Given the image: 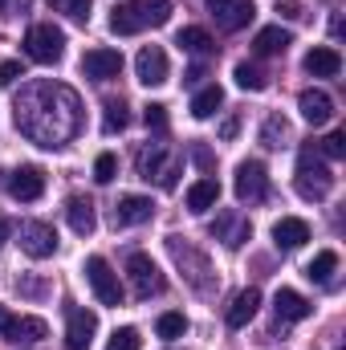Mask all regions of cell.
Here are the masks:
<instances>
[{"instance_id": "cell-1", "label": "cell", "mask_w": 346, "mask_h": 350, "mask_svg": "<svg viewBox=\"0 0 346 350\" xmlns=\"http://www.w3.org/2000/svg\"><path fill=\"white\" fill-rule=\"evenodd\" d=\"M12 110H16V131L45 151L66 147L82 131V102L66 82H49V78L29 82L16 94Z\"/></svg>"}, {"instance_id": "cell-2", "label": "cell", "mask_w": 346, "mask_h": 350, "mask_svg": "<svg viewBox=\"0 0 346 350\" xmlns=\"http://www.w3.org/2000/svg\"><path fill=\"white\" fill-rule=\"evenodd\" d=\"M172 21V0H127L110 8V33L114 37H131L143 29H159Z\"/></svg>"}, {"instance_id": "cell-3", "label": "cell", "mask_w": 346, "mask_h": 350, "mask_svg": "<svg viewBox=\"0 0 346 350\" xmlns=\"http://www.w3.org/2000/svg\"><path fill=\"white\" fill-rule=\"evenodd\" d=\"M297 196H306V200H326L330 191H334V172L326 167V159H322V151L318 147H302V155H297Z\"/></svg>"}, {"instance_id": "cell-4", "label": "cell", "mask_w": 346, "mask_h": 350, "mask_svg": "<svg viewBox=\"0 0 346 350\" xmlns=\"http://www.w3.org/2000/svg\"><path fill=\"white\" fill-rule=\"evenodd\" d=\"M25 53H29L37 66H53V62H62V53H66V33H62L53 21H41V25H33V29L25 33Z\"/></svg>"}, {"instance_id": "cell-5", "label": "cell", "mask_w": 346, "mask_h": 350, "mask_svg": "<svg viewBox=\"0 0 346 350\" xmlns=\"http://www.w3.org/2000/svg\"><path fill=\"white\" fill-rule=\"evenodd\" d=\"M168 253L179 261V269L187 273V281H191L200 293H208V289H212V281H208L212 265H208L204 253H196V249H191V241H187V237H168Z\"/></svg>"}, {"instance_id": "cell-6", "label": "cell", "mask_w": 346, "mask_h": 350, "mask_svg": "<svg viewBox=\"0 0 346 350\" xmlns=\"http://www.w3.org/2000/svg\"><path fill=\"white\" fill-rule=\"evenodd\" d=\"M127 277H131V289H135V297L139 301H147V297H155V293H163V273H159V265L151 261L147 253H131L127 257Z\"/></svg>"}, {"instance_id": "cell-7", "label": "cell", "mask_w": 346, "mask_h": 350, "mask_svg": "<svg viewBox=\"0 0 346 350\" xmlns=\"http://www.w3.org/2000/svg\"><path fill=\"white\" fill-rule=\"evenodd\" d=\"M86 281L90 289H94V297L102 301V306H122V285H118V273L110 269L106 257H86Z\"/></svg>"}, {"instance_id": "cell-8", "label": "cell", "mask_w": 346, "mask_h": 350, "mask_svg": "<svg viewBox=\"0 0 346 350\" xmlns=\"http://www.w3.org/2000/svg\"><path fill=\"white\" fill-rule=\"evenodd\" d=\"M16 241H21V253L33 257V261H45V257L57 253V232H53V224H45V220H25V224L16 228Z\"/></svg>"}, {"instance_id": "cell-9", "label": "cell", "mask_w": 346, "mask_h": 350, "mask_svg": "<svg viewBox=\"0 0 346 350\" xmlns=\"http://www.w3.org/2000/svg\"><path fill=\"white\" fill-rule=\"evenodd\" d=\"M237 200L241 204H265L269 200V172H265V163L261 159H245L241 167H237Z\"/></svg>"}, {"instance_id": "cell-10", "label": "cell", "mask_w": 346, "mask_h": 350, "mask_svg": "<svg viewBox=\"0 0 346 350\" xmlns=\"http://www.w3.org/2000/svg\"><path fill=\"white\" fill-rule=\"evenodd\" d=\"M98 334V314L86 306H70L66 310V350H90Z\"/></svg>"}, {"instance_id": "cell-11", "label": "cell", "mask_w": 346, "mask_h": 350, "mask_svg": "<svg viewBox=\"0 0 346 350\" xmlns=\"http://www.w3.org/2000/svg\"><path fill=\"white\" fill-rule=\"evenodd\" d=\"M49 334L45 318H33V314H4L0 310V338L8 342H41Z\"/></svg>"}, {"instance_id": "cell-12", "label": "cell", "mask_w": 346, "mask_h": 350, "mask_svg": "<svg viewBox=\"0 0 346 350\" xmlns=\"http://www.w3.org/2000/svg\"><path fill=\"white\" fill-rule=\"evenodd\" d=\"M204 4H208L212 21H216L224 33H237V29H245V25L257 16V4H253V0H204Z\"/></svg>"}, {"instance_id": "cell-13", "label": "cell", "mask_w": 346, "mask_h": 350, "mask_svg": "<svg viewBox=\"0 0 346 350\" xmlns=\"http://www.w3.org/2000/svg\"><path fill=\"white\" fill-rule=\"evenodd\" d=\"M135 78L143 86H163L172 78V66H168V53L159 45H143L139 57H135Z\"/></svg>"}, {"instance_id": "cell-14", "label": "cell", "mask_w": 346, "mask_h": 350, "mask_svg": "<svg viewBox=\"0 0 346 350\" xmlns=\"http://www.w3.org/2000/svg\"><path fill=\"white\" fill-rule=\"evenodd\" d=\"M82 74L94 78V82H110V78H118V74H122V53H118V49H106V45L86 49V57H82Z\"/></svg>"}, {"instance_id": "cell-15", "label": "cell", "mask_w": 346, "mask_h": 350, "mask_svg": "<svg viewBox=\"0 0 346 350\" xmlns=\"http://www.w3.org/2000/svg\"><path fill=\"white\" fill-rule=\"evenodd\" d=\"M212 237H216L224 249H241V245L253 237V224H249V216H241V212H220L216 224H212Z\"/></svg>"}, {"instance_id": "cell-16", "label": "cell", "mask_w": 346, "mask_h": 350, "mask_svg": "<svg viewBox=\"0 0 346 350\" xmlns=\"http://www.w3.org/2000/svg\"><path fill=\"white\" fill-rule=\"evenodd\" d=\"M41 191H45V172H41V167H33V163L16 167L12 179H8V196H12V200H21V204L41 200Z\"/></svg>"}, {"instance_id": "cell-17", "label": "cell", "mask_w": 346, "mask_h": 350, "mask_svg": "<svg viewBox=\"0 0 346 350\" xmlns=\"http://www.w3.org/2000/svg\"><path fill=\"white\" fill-rule=\"evenodd\" d=\"M155 216L151 196H118L114 204V228H131V224H147Z\"/></svg>"}, {"instance_id": "cell-18", "label": "cell", "mask_w": 346, "mask_h": 350, "mask_svg": "<svg viewBox=\"0 0 346 350\" xmlns=\"http://www.w3.org/2000/svg\"><path fill=\"white\" fill-rule=\"evenodd\" d=\"M297 110H302V118H306L310 126H326V122L334 118V98H330L326 90H302Z\"/></svg>"}, {"instance_id": "cell-19", "label": "cell", "mask_w": 346, "mask_h": 350, "mask_svg": "<svg viewBox=\"0 0 346 350\" xmlns=\"http://www.w3.org/2000/svg\"><path fill=\"white\" fill-rule=\"evenodd\" d=\"M257 310H261V289H241L237 297H232V306L224 310V322H228V330H241V326H249L253 318H257Z\"/></svg>"}, {"instance_id": "cell-20", "label": "cell", "mask_w": 346, "mask_h": 350, "mask_svg": "<svg viewBox=\"0 0 346 350\" xmlns=\"http://www.w3.org/2000/svg\"><path fill=\"white\" fill-rule=\"evenodd\" d=\"M306 241H310V224H306L302 216H281V220L273 224V245H277V249L293 253V249H302Z\"/></svg>"}, {"instance_id": "cell-21", "label": "cell", "mask_w": 346, "mask_h": 350, "mask_svg": "<svg viewBox=\"0 0 346 350\" xmlns=\"http://www.w3.org/2000/svg\"><path fill=\"white\" fill-rule=\"evenodd\" d=\"M66 220H70V228H74L78 237H90V232L98 228L94 200H90V196H70V200H66Z\"/></svg>"}, {"instance_id": "cell-22", "label": "cell", "mask_w": 346, "mask_h": 350, "mask_svg": "<svg viewBox=\"0 0 346 350\" xmlns=\"http://www.w3.org/2000/svg\"><path fill=\"white\" fill-rule=\"evenodd\" d=\"M338 70H343V53L334 45H318V49L306 53V74H314V78H338Z\"/></svg>"}, {"instance_id": "cell-23", "label": "cell", "mask_w": 346, "mask_h": 350, "mask_svg": "<svg viewBox=\"0 0 346 350\" xmlns=\"http://www.w3.org/2000/svg\"><path fill=\"white\" fill-rule=\"evenodd\" d=\"M168 163H172V155H168L163 143H147V147H139V155H135L139 179H155V183H159V175H163Z\"/></svg>"}, {"instance_id": "cell-24", "label": "cell", "mask_w": 346, "mask_h": 350, "mask_svg": "<svg viewBox=\"0 0 346 350\" xmlns=\"http://www.w3.org/2000/svg\"><path fill=\"white\" fill-rule=\"evenodd\" d=\"M273 310H277V318H281V322H302V318H310V310H314V306H310L297 289H277Z\"/></svg>"}, {"instance_id": "cell-25", "label": "cell", "mask_w": 346, "mask_h": 350, "mask_svg": "<svg viewBox=\"0 0 346 350\" xmlns=\"http://www.w3.org/2000/svg\"><path fill=\"white\" fill-rule=\"evenodd\" d=\"M216 200H220V183L216 179H196L187 187V212H196V216H204L208 208H216Z\"/></svg>"}, {"instance_id": "cell-26", "label": "cell", "mask_w": 346, "mask_h": 350, "mask_svg": "<svg viewBox=\"0 0 346 350\" xmlns=\"http://www.w3.org/2000/svg\"><path fill=\"white\" fill-rule=\"evenodd\" d=\"M289 29H281V25H269V29H261L257 37H253V49H257L261 57H273V53H285L289 49Z\"/></svg>"}, {"instance_id": "cell-27", "label": "cell", "mask_w": 346, "mask_h": 350, "mask_svg": "<svg viewBox=\"0 0 346 350\" xmlns=\"http://www.w3.org/2000/svg\"><path fill=\"white\" fill-rule=\"evenodd\" d=\"M220 106H224V90L220 86H204L196 98H191V118H212Z\"/></svg>"}, {"instance_id": "cell-28", "label": "cell", "mask_w": 346, "mask_h": 350, "mask_svg": "<svg viewBox=\"0 0 346 350\" xmlns=\"http://www.w3.org/2000/svg\"><path fill=\"white\" fill-rule=\"evenodd\" d=\"M261 143H265L269 151L285 147V143H289V122H285L281 114H269V118H265V126H261Z\"/></svg>"}, {"instance_id": "cell-29", "label": "cell", "mask_w": 346, "mask_h": 350, "mask_svg": "<svg viewBox=\"0 0 346 350\" xmlns=\"http://www.w3.org/2000/svg\"><path fill=\"white\" fill-rule=\"evenodd\" d=\"M334 269H338V253H334V249H322L314 261L306 265V277H310V281H318V285H326Z\"/></svg>"}, {"instance_id": "cell-30", "label": "cell", "mask_w": 346, "mask_h": 350, "mask_svg": "<svg viewBox=\"0 0 346 350\" xmlns=\"http://www.w3.org/2000/svg\"><path fill=\"white\" fill-rule=\"evenodd\" d=\"M127 122H131L127 102H122V98H110V102H106V114H102V131H106V135H118V131H127Z\"/></svg>"}, {"instance_id": "cell-31", "label": "cell", "mask_w": 346, "mask_h": 350, "mask_svg": "<svg viewBox=\"0 0 346 350\" xmlns=\"http://www.w3.org/2000/svg\"><path fill=\"white\" fill-rule=\"evenodd\" d=\"M175 45H179V49H187V53H208V49H212V37H208L204 29H196V25H187V29H179V37H175Z\"/></svg>"}, {"instance_id": "cell-32", "label": "cell", "mask_w": 346, "mask_h": 350, "mask_svg": "<svg viewBox=\"0 0 346 350\" xmlns=\"http://www.w3.org/2000/svg\"><path fill=\"white\" fill-rule=\"evenodd\" d=\"M155 334H159V338H168V342L183 338V334H187V318H183V314H175V310L159 314V322H155Z\"/></svg>"}, {"instance_id": "cell-33", "label": "cell", "mask_w": 346, "mask_h": 350, "mask_svg": "<svg viewBox=\"0 0 346 350\" xmlns=\"http://www.w3.org/2000/svg\"><path fill=\"white\" fill-rule=\"evenodd\" d=\"M232 78H237L241 90H265L269 86V74H265L261 66H249V62H241V66L232 70Z\"/></svg>"}, {"instance_id": "cell-34", "label": "cell", "mask_w": 346, "mask_h": 350, "mask_svg": "<svg viewBox=\"0 0 346 350\" xmlns=\"http://www.w3.org/2000/svg\"><path fill=\"white\" fill-rule=\"evenodd\" d=\"M49 8H53V12H66V16L78 21V25H86L94 4H90V0H49Z\"/></svg>"}, {"instance_id": "cell-35", "label": "cell", "mask_w": 346, "mask_h": 350, "mask_svg": "<svg viewBox=\"0 0 346 350\" xmlns=\"http://www.w3.org/2000/svg\"><path fill=\"white\" fill-rule=\"evenodd\" d=\"M139 330L135 326H118L114 334H110V342H106V350H139Z\"/></svg>"}, {"instance_id": "cell-36", "label": "cell", "mask_w": 346, "mask_h": 350, "mask_svg": "<svg viewBox=\"0 0 346 350\" xmlns=\"http://www.w3.org/2000/svg\"><path fill=\"white\" fill-rule=\"evenodd\" d=\"M114 175H118V159H114L110 151H102V155L94 159V179H98V183H110Z\"/></svg>"}, {"instance_id": "cell-37", "label": "cell", "mask_w": 346, "mask_h": 350, "mask_svg": "<svg viewBox=\"0 0 346 350\" xmlns=\"http://www.w3.org/2000/svg\"><path fill=\"white\" fill-rule=\"evenodd\" d=\"M143 118H147V126H151V131H159V135L168 131V106H163V102H151V106L143 110Z\"/></svg>"}, {"instance_id": "cell-38", "label": "cell", "mask_w": 346, "mask_h": 350, "mask_svg": "<svg viewBox=\"0 0 346 350\" xmlns=\"http://www.w3.org/2000/svg\"><path fill=\"white\" fill-rule=\"evenodd\" d=\"M322 155H326V159H343L346 155V135L343 131H334V135L322 143Z\"/></svg>"}, {"instance_id": "cell-39", "label": "cell", "mask_w": 346, "mask_h": 350, "mask_svg": "<svg viewBox=\"0 0 346 350\" xmlns=\"http://www.w3.org/2000/svg\"><path fill=\"white\" fill-rule=\"evenodd\" d=\"M175 183H179V155H172V163H168L163 175H159V187H163V191H172Z\"/></svg>"}, {"instance_id": "cell-40", "label": "cell", "mask_w": 346, "mask_h": 350, "mask_svg": "<svg viewBox=\"0 0 346 350\" xmlns=\"http://www.w3.org/2000/svg\"><path fill=\"white\" fill-rule=\"evenodd\" d=\"M16 78H25V70H21V62H4V66H0V86H12Z\"/></svg>"}, {"instance_id": "cell-41", "label": "cell", "mask_w": 346, "mask_h": 350, "mask_svg": "<svg viewBox=\"0 0 346 350\" xmlns=\"http://www.w3.org/2000/svg\"><path fill=\"white\" fill-rule=\"evenodd\" d=\"M191 159H196V163H200L204 172H212V167H216V159H212V151H208V147H200V143L191 147Z\"/></svg>"}, {"instance_id": "cell-42", "label": "cell", "mask_w": 346, "mask_h": 350, "mask_svg": "<svg viewBox=\"0 0 346 350\" xmlns=\"http://www.w3.org/2000/svg\"><path fill=\"white\" fill-rule=\"evenodd\" d=\"M277 12H281L285 21H297V16H302V4H297V0H277Z\"/></svg>"}, {"instance_id": "cell-43", "label": "cell", "mask_w": 346, "mask_h": 350, "mask_svg": "<svg viewBox=\"0 0 346 350\" xmlns=\"http://www.w3.org/2000/svg\"><path fill=\"white\" fill-rule=\"evenodd\" d=\"M237 131H241V118H237V114H228V118L220 122V139H232Z\"/></svg>"}, {"instance_id": "cell-44", "label": "cell", "mask_w": 346, "mask_h": 350, "mask_svg": "<svg viewBox=\"0 0 346 350\" xmlns=\"http://www.w3.org/2000/svg\"><path fill=\"white\" fill-rule=\"evenodd\" d=\"M16 289H21V293H33V297H37V293H45V285H41V281H16Z\"/></svg>"}, {"instance_id": "cell-45", "label": "cell", "mask_w": 346, "mask_h": 350, "mask_svg": "<svg viewBox=\"0 0 346 350\" xmlns=\"http://www.w3.org/2000/svg\"><path fill=\"white\" fill-rule=\"evenodd\" d=\"M8 237H12V220H8V216H0V245H4Z\"/></svg>"}, {"instance_id": "cell-46", "label": "cell", "mask_w": 346, "mask_h": 350, "mask_svg": "<svg viewBox=\"0 0 346 350\" xmlns=\"http://www.w3.org/2000/svg\"><path fill=\"white\" fill-rule=\"evenodd\" d=\"M200 78H204V66H191V70H187V78H183V82H200Z\"/></svg>"}, {"instance_id": "cell-47", "label": "cell", "mask_w": 346, "mask_h": 350, "mask_svg": "<svg viewBox=\"0 0 346 350\" xmlns=\"http://www.w3.org/2000/svg\"><path fill=\"white\" fill-rule=\"evenodd\" d=\"M4 4H8V0H0V8H4Z\"/></svg>"}]
</instances>
